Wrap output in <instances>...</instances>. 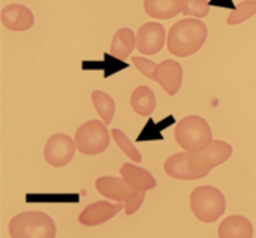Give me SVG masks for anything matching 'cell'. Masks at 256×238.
Segmentation results:
<instances>
[{
    "instance_id": "8fae6325",
    "label": "cell",
    "mask_w": 256,
    "mask_h": 238,
    "mask_svg": "<svg viewBox=\"0 0 256 238\" xmlns=\"http://www.w3.org/2000/svg\"><path fill=\"white\" fill-rule=\"evenodd\" d=\"M165 172L176 180H184V182H192V180H200L204 178L206 176H208V172L206 171H198L195 168H192V165L189 164V152H182V153H176L171 158H168L165 160L164 165Z\"/></svg>"
},
{
    "instance_id": "603a6c76",
    "label": "cell",
    "mask_w": 256,
    "mask_h": 238,
    "mask_svg": "<svg viewBox=\"0 0 256 238\" xmlns=\"http://www.w3.org/2000/svg\"><path fill=\"white\" fill-rule=\"evenodd\" d=\"M132 63L135 64V68L142 74L146 75L147 78L150 80H154L156 76V69H158V64L148 58H144V57H140V56H134L132 57Z\"/></svg>"
},
{
    "instance_id": "9c48e42d",
    "label": "cell",
    "mask_w": 256,
    "mask_h": 238,
    "mask_svg": "<svg viewBox=\"0 0 256 238\" xmlns=\"http://www.w3.org/2000/svg\"><path fill=\"white\" fill-rule=\"evenodd\" d=\"M166 40V30L159 22H146L136 33V50L146 56L158 54Z\"/></svg>"
},
{
    "instance_id": "30bf717a",
    "label": "cell",
    "mask_w": 256,
    "mask_h": 238,
    "mask_svg": "<svg viewBox=\"0 0 256 238\" xmlns=\"http://www.w3.org/2000/svg\"><path fill=\"white\" fill-rule=\"evenodd\" d=\"M124 207H126V204L122 201L117 204H110L108 201H96L81 212L78 220L84 226H98V225H102V224L111 220Z\"/></svg>"
},
{
    "instance_id": "52a82bcc",
    "label": "cell",
    "mask_w": 256,
    "mask_h": 238,
    "mask_svg": "<svg viewBox=\"0 0 256 238\" xmlns=\"http://www.w3.org/2000/svg\"><path fill=\"white\" fill-rule=\"evenodd\" d=\"M232 156V147L220 140L212 141L208 147L200 152H189V164L198 171L210 172Z\"/></svg>"
},
{
    "instance_id": "7402d4cb",
    "label": "cell",
    "mask_w": 256,
    "mask_h": 238,
    "mask_svg": "<svg viewBox=\"0 0 256 238\" xmlns=\"http://www.w3.org/2000/svg\"><path fill=\"white\" fill-rule=\"evenodd\" d=\"M210 12L208 0H183L182 2V14L195 18H204Z\"/></svg>"
},
{
    "instance_id": "ac0fdd59",
    "label": "cell",
    "mask_w": 256,
    "mask_h": 238,
    "mask_svg": "<svg viewBox=\"0 0 256 238\" xmlns=\"http://www.w3.org/2000/svg\"><path fill=\"white\" fill-rule=\"evenodd\" d=\"M183 0H144V10L154 20H170L182 12Z\"/></svg>"
},
{
    "instance_id": "3957f363",
    "label": "cell",
    "mask_w": 256,
    "mask_h": 238,
    "mask_svg": "<svg viewBox=\"0 0 256 238\" xmlns=\"http://www.w3.org/2000/svg\"><path fill=\"white\" fill-rule=\"evenodd\" d=\"M9 236L14 238L56 237L54 220L42 212H24L9 222Z\"/></svg>"
},
{
    "instance_id": "9a60e30c",
    "label": "cell",
    "mask_w": 256,
    "mask_h": 238,
    "mask_svg": "<svg viewBox=\"0 0 256 238\" xmlns=\"http://www.w3.org/2000/svg\"><path fill=\"white\" fill-rule=\"evenodd\" d=\"M219 237L250 238L254 237L252 222L244 216H230L219 226Z\"/></svg>"
},
{
    "instance_id": "6da1fadb",
    "label": "cell",
    "mask_w": 256,
    "mask_h": 238,
    "mask_svg": "<svg viewBox=\"0 0 256 238\" xmlns=\"http://www.w3.org/2000/svg\"><path fill=\"white\" fill-rule=\"evenodd\" d=\"M207 34V26L200 18L180 20L168 33V50L178 57L192 56L206 44Z\"/></svg>"
},
{
    "instance_id": "d6986e66",
    "label": "cell",
    "mask_w": 256,
    "mask_h": 238,
    "mask_svg": "<svg viewBox=\"0 0 256 238\" xmlns=\"http://www.w3.org/2000/svg\"><path fill=\"white\" fill-rule=\"evenodd\" d=\"M92 102H93L94 110L100 116L102 122L105 124H110L112 122L114 111H116V102H114V99L108 93H105V92L94 90L92 93Z\"/></svg>"
},
{
    "instance_id": "5b68a950",
    "label": "cell",
    "mask_w": 256,
    "mask_h": 238,
    "mask_svg": "<svg viewBox=\"0 0 256 238\" xmlns=\"http://www.w3.org/2000/svg\"><path fill=\"white\" fill-rule=\"evenodd\" d=\"M190 208L198 220L212 224L225 213L226 200L219 189L213 186H200L190 194Z\"/></svg>"
},
{
    "instance_id": "4fadbf2b",
    "label": "cell",
    "mask_w": 256,
    "mask_h": 238,
    "mask_svg": "<svg viewBox=\"0 0 256 238\" xmlns=\"http://www.w3.org/2000/svg\"><path fill=\"white\" fill-rule=\"evenodd\" d=\"M2 22L14 32L28 30L34 24V16L28 8L21 3H10L2 9Z\"/></svg>"
},
{
    "instance_id": "44dd1931",
    "label": "cell",
    "mask_w": 256,
    "mask_h": 238,
    "mask_svg": "<svg viewBox=\"0 0 256 238\" xmlns=\"http://www.w3.org/2000/svg\"><path fill=\"white\" fill-rule=\"evenodd\" d=\"M256 14V0H246V2H242L228 16L226 22L231 24V26H236V24H240V22H244L246 20L252 18Z\"/></svg>"
},
{
    "instance_id": "7a4b0ae2",
    "label": "cell",
    "mask_w": 256,
    "mask_h": 238,
    "mask_svg": "<svg viewBox=\"0 0 256 238\" xmlns=\"http://www.w3.org/2000/svg\"><path fill=\"white\" fill-rule=\"evenodd\" d=\"M176 141L188 152H200L208 147L213 141V134L208 122L200 116H188L176 124Z\"/></svg>"
},
{
    "instance_id": "5bb4252c",
    "label": "cell",
    "mask_w": 256,
    "mask_h": 238,
    "mask_svg": "<svg viewBox=\"0 0 256 238\" xmlns=\"http://www.w3.org/2000/svg\"><path fill=\"white\" fill-rule=\"evenodd\" d=\"M120 176L136 192H147L156 188V178L147 170L135 166L132 164H123L120 170Z\"/></svg>"
},
{
    "instance_id": "8992f818",
    "label": "cell",
    "mask_w": 256,
    "mask_h": 238,
    "mask_svg": "<svg viewBox=\"0 0 256 238\" xmlns=\"http://www.w3.org/2000/svg\"><path fill=\"white\" fill-rule=\"evenodd\" d=\"M76 150L87 156H96L104 153L110 146V132L104 122L88 120L75 132Z\"/></svg>"
},
{
    "instance_id": "2e32d148",
    "label": "cell",
    "mask_w": 256,
    "mask_h": 238,
    "mask_svg": "<svg viewBox=\"0 0 256 238\" xmlns=\"http://www.w3.org/2000/svg\"><path fill=\"white\" fill-rule=\"evenodd\" d=\"M135 46H136V34L130 28L123 27L116 32L112 42H111L110 52L117 60H126Z\"/></svg>"
},
{
    "instance_id": "e0dca14e",
    "label": "cell",
    "mask_w": 256,
    "mask_h": 238,
    "mask_svg": "<svg viewBox=\"0 0 256 238\" xmlns=\"http://www.w3.org/2000/svg\"><path fill=\"white\" fill-rule=\"evenodd\" d=\"M156 104H158L156 94L147 86L136 87L130 94V106L140 116H144V117L152 116L153 111L156 110Z\"/></svg>"
},
{
    "instance_id": "7c38bea8",
    "label": "cell",
    "mask_w": 256,
    "mask_h": 238,
    "mask_svg": "<svg viewBox=\"0 0 256 238\" xmlns=\"http://www.w3.org/2000/svg\"><path fill=\"white\" fill-rule=\"evenodd\" d=\"M154 81L162 86V88L170 94L174 96L178 93L182 82H183V68L178 62L165 60L158 64Z\"/></svg>"
},
{
    "instance_id": "ffe728a7",
    "label": "cell",
    "mask_w": 256,
    "mask_h": 238,
    "mask_svg": "<svg viewBox=\"0 0 256 238\" xmlns=\"http://www.w3.org/2000/svg\"><path fill=\"white\" fill-rule=\"evenodd\" d=\"M111 134H112V138H114L116 144L118 146V148H120L128 158H130V159H132L134 162H136V164H140V162L142 160L141 153L138 152V148L135 147V144L129 140V136H128L123 130H120V129H112Z\"/></svg>"
},
{
    "instance_id": "ba28073f",
    "label": "cell",
    "mask_w": 256,
    "mask_h": 238,
    "mask_svg": "<svg viewBox=\"0 0 256 238\" xmlns=\"http://www.w3.org/2000/svg\"><path fill=\"white\" fill-rule=\"evenodd\" d=\"M75 150H76L75 140H72L69 135L64 134H54L52 136L48 138L44 147V158L51 166L62 168L74 159Z\"/></svg>"
},
{
    "instance_id": "277c9868",
    "label": "cell",
    "mask_w": 256,
    "mask_h": 238,
    "mask_svg": "<svg viewBox=\"0 0 256 238\" xmlns=\"http://www.w3.org/2000/svg\"><path fill=\"white\" fill-rule=\"evenodd\" d=\"M94 186L102 196L117 202H124V212L128 216L136 213L146 200V192H136L129 186V183L123 177H99Z\"/></svg>"
}]
</instances>
